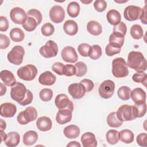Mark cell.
Returning <instances> with one entry per match:
<instances>
[{"instance_id": "20", "label": "cell", "mask_w": 147, "mask_h": 147, "mask_svg": "<svg viewBox=\"0 0 147 147\" xmlns=\"http://www.w3.org/2000/svg\"><path fill=\"white\" fill-rule=\"evenodd\" d=\"M56 79V78L55 75L50 71H47L44 72L40 75L38 78V82L42 85L52 86L55 84Z\"/></svg>"}, {"instance_id": "33", "label": "cell", "mask_w": 147, "mask_h": 147, "mask_svg": "<svg viewBox=\"0 0 147 147\" xmlns=\"http://www.w3.org/2000/svg\"><path fill=\"white\" fill-rule=\"evenodd\" d=\"M80 5L78 2L75 1L70 2L67 8L68 14L72 18L78 17L80 12Z\"/></svg>"}, {"instance_id": "49", "label": "cell", "mask_w": 147, "mask_h": 147, "mask_svg": "<svg viewBox=\"0 0 147 147\" xmlns=\"http://www.w3.org/2000/svg\"><path fill=\"white\" fill-rule=\"evenodd\" d=\"M121 50V48H115L114 47L111 46L109 44H108L106 47L105 52H106V55L108 56H112L114 55H116V54H118V53H120Z\"/></svg>"}, {"instance_id": "29", "label": "cell", "mask_w": 147, "mask_h": 147, "mask_svg": "<svg viewBox=\"0 0 147 147\" xmlns=\"http://www.w3.org/2000/svg\"><path fill=\"white\" fill-rule=\"evenodd\" d=\"M106 18L109 23L114 26L118 24L121 20V16L119 12L115 9L110 10L107 13Z\"/></svg>"}, {"instance_id": "42", "label": "cell", "mask_w": 147, "mask_h": 147, "mask_svg": "<svg viewBox=\"0 0 147 147\" xmlns=\"http://www.w3.org/2000/svg\"><path fill=\"white\" fill-rule=\"evenodd\" d=\"M41 33L45 36H50L52 35L55 32V28L53 25L50 22L45 23L41 29Z\"/></svg>"}, {"instance_id": "3", "label": "cell", "mask_w": 147, "mask_h": 147, "mask_svg": "<svg viewBox=\"0 0 147 147\" xmlns=\"http://www.w3.org/2000/svg\"><path fill=\"white\" fill-rule=\"evenodd\" d=\"M112 74L117 78H125L129 74L127 63L122 57H117L112 61Z\"/></svg>"}, {"instance_id": "30", "label": "cell", "mask_w": 147, "mask_h": 147, "mask_svg": "<svg viewBox=\"0 0 147 147\" xmlns=\"http://www.w3.org/2000/svg\"><path fill=\"white\" fill-rule=\"evenodd\" d=\"M134 134L129 129H123L119 132V138L123 143L130 144L134 141Z\"/></svg>"}, {"instance_id": "26", "label": "cell", "mask_w": 147, "mask_h": 147, "mask_svg": "<svg viewBox=\"0 0 147 147\" xmlns=\"http://www.w3.org/2000/svg\"><path fill=\"white\" fill-rule=\"evenodd\" d=\"M124 37L123 35L113 32L109 37V44L115 48H121L124 43Z\"/></svg>"}, {"instance_id": "46", "label": "cell", "mask_w": 147, "mask_h": 147, "mask_svg": "<svg viewBox=\"0 0 147 147\" xmlns=\"http://www.w3.org/2000/svg\"><path fill=\"white\" fill-rule=\"evenodd\" d=\"M26 14H27V16H30L34 17L37 20L38 25L40 24V23L41 22L42 20V16L41 12L39 10L36 9H30L27 12Z\"/></svg>"}, {"instance_id": "22", "label": "cell", "mask_w": 147, "mask_h": 147, "mask_svg": "<svg viewBox=\"0 0 147 147\" xmlns=\"http://www.w3.org/2000/svg\"><path fill=\"white\" fill-rule=\"evenodd\" d=\"M0 78L3 83L9 87H12L17 83L13 74L9 70L5 69L1 71Z\"/></svg>"}, {"instance_id": "19", "label": "cell", "mask_w": 147, "mask_h": 147, "mask_svg": "<svg viewBox=\"0 0 147 147\" xmlns=\"http://www.w3.org/2000/svg\"><path fill=\"white\" fill-rule=\"evenodd\" d=\"M80 140L84 147H95L97 146L95 136L91 132L84 133L82 136Z\"/></svg>"}, {"instance_id": "31", "label": "cell", "mask_w": 147, "mask_h": 147, "mask_svg": "<svg viewBox=\"0 0 147 147\" xmlns=\"http://www.w3.org/2000/svg\"><path fill=\"white\" fill-rule=\"evenodd\" d=\"M27 18L25 22L22 25L24 29L28 32L33 31L38 25L37 20L30 16H27Z\"/></svg>"}, {"instance_id": "2", "label": "cell", "mask_w": 147, "mask_h": 147, "mask_svg": "<svg viewBox=\"0 0 147 147\" xmlns=\"http://www.w3.org/2000/svg\"><path fill=\"white\" fill-rule=\"evenodd\" d=\"M127 65L137 72H144L146 69V60L140 52L131 51L127 56Z\"/></svg>"}, {"instance_id": "55", "label": "cell", "mask_w": 147, "mask_h": 147, "mask_svg": "<svg viewBox=\"0 0 147 147\" xmlns=\"http://www.w3.org/2000/svg\"><path fill=\"white\" fill-rule=\"evenodd\" d=\"M140 19L141 22L144 24H147V20H146V5L142 9L140 17Z\"/></svg>"}, {"instance_id": "40", "label": "cell", "mask_w": 147, "mask_h": 147, "mask_svg": "<svg viewBox=\"0 0 147 147\" xmlns=\"http://www.w3.org/2000/svg\"><path fill=\"white\" fill-rule=\"evenodd\" d=\"M102 55V48L99 45H94L91 47L88 56L92 60H97Z\"/></svg>"}, {"instance_id": "9", "label": "cell", "mask_w": 147, "mask_h": 147, "mask_svg": "<svg viewBox=\"0 0 147 147\" xmlns=\"http://www.w3.org/2000/svg\"><path fill=\"white\" fill-rule=\"evenodd\" d=\"M39 52L45 58L55 57L58 53L57 44L52 40H48L44 45L40 48Z\"/></svg>"}, {"instance_id": "51", "label": "cell", "mask_w": 147, "mask_h": 147, "mask_svg": "<svg viewBox=\"0 0 147 147\" xmlns=\"http://www.w3.org/2000/svg\"><path fill=\"white\" fill-rule=\"evenodd\" d=\"M10 44L9 37L5 34H0V48L1 49L7 48Z\"/></svg>"}, {"instance_id": "35", "label": "cell", "mask_w": 147, "mask_h": 147, "mask_svg": "<svg viewBox=\"0 0 147 147\" xmlns=\"http://www.w3.org/2000/svg\"><path fill=\"white\" fill-rule=\"evenodd\" d=\"M106 138L107 142L109 144H116L119 140V131L114 129L109 130L107 131L106 134Z\"/></svg>"}, {"instance_id": "57", "label": "cell", "mask_w": 147, "mask_h": 147, "mask_svg": "<svg viewBox=\"0 0 147 147\" xmlns=\"http://www.w3.org/2000/svg\"><path fill=\"white\" fill-rule=\"evenodd\" d=\"M0 85H1V96H3L4 94H5L6 92V87L2 83H0Z\"/></svg>"}, {"instance_id": "60", "label": "cell", "mask_w": 147, "mask_h": 147, "mask_svg": "<svg viewBox=\"0 0 147 147\" xmlns=\"http://www.w3.org/2000/svg\"><path fill=\"white\" fill-rule=\"evenodd\" d=\"M81 2H82V3H91L92 1H89V2H85V1H81Z\"/></svg>"}, {"instance_id": "50", "label": "cell", "mask_w": 147, "mask_h": 147, "mask_svg": "<svg viewBox=\"0 0 147 147\" xmlns=\"http://www.w3.org/2000/svg\"><path fill=\"white\" fill-rule=\"evenodd\" d=\"M76 73V69L74 65L72 64L64 65V75L66 76H72L75 75Z\"/></svg>"}, {"instance_id": "58", "label": "cell", "mask_w": 147, "mask_h": 147, "mask_svg": "<svg viewBox=\"0 0 147 147\" xmlns=\"http://www.w3.org/2000/svg\"><path fill=\"white\" fill-rule=\"evenodd\" d=\"M0 126H1V130H4L6 129V123L5 121H3L2 119H1L0 120Z\"/></svg>"}, {"instance_id": "11", "label": "cell", "mask_w": 147, "mask_h": 147, "mask_svg": "<svg viewBox=\"0 0 147 147\" xmlns=\"http://www.w3.org/2000/svg\"><path fill=\"white\" fill-rule=\"evenodd\" d=\"M27 14L21 7H15L13 8L10 12V17L11 21L16 24H23L26 18Z\"/></svg>"}, {"instance_id": "53", "label": "cell", "mask_w": 147, "mask_h": 147, "mask_svg": "<svg viewBox=\"0 0 147 147\" xmlns=\"http://www.w3.org/2000/svg\"><path fill=\"white\" fill-rule=\"evenodd\" d=\"M80 83H81L85 87L86 92H90L92 91L94 87V84L92 80L88 79H84L82 80Z\"/></svg>"}, {"instance_id": "14", "label": "cell", "mask_w": 147, "mask_h": 147, "mask_svg": "<svg viewBox=\"0 0 147 147\" xmlns=\"http://www.w3.org/2000/svg\"><path fill=\"white\" fill-rule=\"evenodd\" d=\"M68 91L73 98L76 99L82 98L86 92L84 86L81 83L71 84L68 88Z\"/></svg>"}, {"instance_id": "45", "label": "cell", "mask_w": 147, "mask_h": 147, "mask_svg": "<svg viewBox=\"0 0 147 147\" xmlns=\"http://www.w3.org/2000/svg\"><path fill=\"white\" fill-rule=\"evenodd\" d=\"M127 32V26L126 24L123 22H120L117 25H115L113 27V33H116L118 34H120L125 36Z\"/></svg>"}, {"instance_id": "18", "label": "cell", "mask_w": 147, "mask_h": 147, "mask_svg": "<svg viewBox=\"0 0 147 147\" xmlns=\"http://www.w3.org/2000/svg\"><path fill=\"white\" fill-rule=\"evenodd\" d=\"M130 97L136 104H141L145 102L146 94L141 88H136L131 91Z\"/></svg>"}, {"instance_id": "13", "label": "cell", "mask_w": 147, "mask_h": 147, "mask_svg": "<svg viewBox=\"0 0 147 147\" xmlns=\"http://www.w3.org/2000/svg\"><path fill=\"white\" fill-rule=\"evenodd\" d=\"M55 104L59 110L68 109L72 111L74 110L73 103L68 98V96L64 94H60L56 96Z\"/></svg>"}, {"instance_id": "52", "label": "cell", "mask_w": 147, "mask_h": 147, "mask_svg": "<svg viewBox=\"0 0 147 147\" xmlns=\"http://www.w3.org/2000/svg\"><path fill=\"white\" fill-rule=\"evenodd\" d=\"M146 137L147 134L145 133H142L137 136L136 141L137 143L141 146H146Z\"/></svg>"}, {"instance_id": "36", "label": "cell", "mask_w": 147, "mask_h": 147, "mask_svg": "<svg viewBox=\"0 0 147 147\" xmlns=\"http://www.w3.org/2000/svg\"><path fill=\"white\" fill-rule=\"evenodd\" d=\"M131 37L136 40L141 39L143 37V29L138 24H134L131 26L130 31Z\"/></svg>"}, {"instance_id": "17", "label": "cell", "mask_w": 147, "mask_h": 147, "mask_svg": "<svg viewBox=\"0 0 147 147\" xmlns=\"http://www.w3.org/2000/svg\"><path fill=\"white\" fill-rule=\"evenodd\" d=\"M72 111L69 109H60L56 116V122L60 125H64L70 122L72 117Z\"/></svg>"}, {"instance_id": "1", "label": "cell", "mask_w": 147, "mask_h": 147, "mask_svg": "<svg viewBox=\"0 0 147 147\" xmlns=\"http://www.w3.org/2000/svg\"><path fill=\"white\" fill-rule=\"evenodd\" d=\"M10 96L13 100L21 106L28 105L33 100L32 92L26 89L25 86L20 82H17L11 87Z\"/></svg>"}, {"instance_id": "39", "label": "cell", "mask_w": 147, "mask_h": 147, "mask_svg": "<svg viewBox=\"0 0 147 147\" xmlns=\"http://www.w3.org/2000/svg\"><path fill=\"white\" fill-rule=\"evenodd\" d=\"M134 112L136 118H140L146 114V104L144 102L141 104H134L133 105Z\"/></svg>"}, {"instance_id": "34", "label": "cell", "mask_w": 147, "mask_h": 147, "mask_svg": "<svg viewBox=\"0 0 147 147\" xmlns=\"http://www.w3.org/2000/svg\"><path fill=\"white\" fill-rule=\"evenodd\" d=\"M122 122L118 119L116 112H111L107 117V125L111 127H119L122 125Z\"/></svg>"}, {"instance_id": "4", "label": "cell", "mask_w": 147, "mask_h": 147, "mask_svg": "<svg viewBox=\"0 0 147 147\" xmlns=\"http://www.w3.org/2000/svg\"><path fill=\"white\" fill-rule=\"evenodd\" d=\"M118 119L122 121H130L136 118L133 105H121L116 112Z\"/></svg>"}, {"instance_id": "44", "label": "cell", "mask_w": 147, "mask_h": 147, "mask_svg": "<svg viewBox=\"0 0 147 147\" xmlns=\"http://www.w3.org/2000/svg\"><path fill=\"white\" fill-rule=\"evenodd\" d=\"M91 46L87 43H82L78 47V51L79 54L83 57H87L91 49Z\"/></svg>"}, {"instance_id": "43", "label": "cell", "mask_w": 147, "mask_h": 147, "mask_svg": "<svg viewBox=\"0 0 147 147\" xmlns=\"http://www.w3.org/2000/svg\"><path fill=\"white\" fill-rule=\"evenodd\" d=\"M132 79L134 82L141 83L142 84H144L145 86H146L147 75L144 72H136L133 75Z\"/></svg>"}, {"instance_id": "37", "label": "cell", "mask_w": 147, "mask_h": 147, "mask_svg": "<svg viewBox=\"0 0 147 147\" xmlns=\"http://www.w3.org/2000/svg\"><path fill=\"white\" fill-rule=\"evenodd\" d=\"M131 90L127 86H122L119 87L117 91V95L118 97L123 100H127L130 98Z\"/></svg>"}, {"instance_id": "10", "label": "cell", "mask_w": 147, "mask_h": 147, "mask_svg": "<svg viewBox=\"0 0 147 147\" xmlns=\"http://www.w3.org/2000/svg\"><path fill=\"white\" fill-rule=\"evenodd\" d=\"M142 8L135 5H129L123 11L124 18L129 21H136L140 18Z\"/></svg>"}, {"instance_id": "7", "label": "cell", "mask_w": 147, "mask_h": 147, "mask_svg": "<svg viewBox=\"0 0 147 147\" xmlns=\"http://www.w3.org/2000/svg\"><path fill=\"white\" fill-rule=\"evenodd\" d=\"M24 55V48L21 45H16L7 53V58L10 63L18 65L22 63Z\"/></svg>"}, {"instance_id": "56", "label": "cell", "mask_w": 147, "mask_h": 147, "mask_svg": "<svg viewBox=\"0 0 147 147\" xmlns=\"http://www.w3.org/2000/svg\"><path fill=\"white\" fill-rule=\"evenodd\" d=\"M67 147H68V146H76V147H78L79 146V147H80L81 145L78 142L75 141H71V142H69L67 145Z\"/></svg>"}, {"instance_id": "32", "label": "cell", "mask_w": 147, "mask_h": 147, "mask_svg": "<svg viewBox=\"0 0 147 147\" xmlns=\"http://www.w3.org/2000/svg\"><path fill=\"white\" fill-rule=\"evenodd\" d=\"M10 37L14 42H21L25 37L24 32L18 28H14L10 32Z\"/></svg>"}, {"instance_id": "54", "label": "cell", "mask_w": 147, "mask_h": 147, "mask_svg": "<svg viewBox=\"0 0 147 147\" xmlns=\"http://www.w3.org/2000/svg\"><path fill=\"white\" fill-rule=\"evenodd\" d=\"M9 28V21L5 16H0V31L6 32Z\"/></svg>"}, {"instance_id": "28", "label": "cell", "mask_w": 147, "mask_h": 147, "mask_svg": "<svg viewBox=\"0 0 147 147\" xmlns=\"http://www.w3.org/2000/svg\"><path fill=\"white\" fill-rule=\"evenodd\" d=\"M38 140V134L34 130H29L23 136V142L26 146L34 144Z\"/></svg>"}, {"instance_id": "6", "label": "cell", "mask_w": 147, "mask_h": 147, "mask_svg": "<svg viewBox=\"0 0 147 147\" xmlns=\"http://www.w3.org/2000/svg\"><path fill=\"white\" fill-rule=\"evenodd\" d=\"M17 74L21 79L31 81L36 78L37 74V69L34 65L28 64L20 67L18 69Z\"/></svg>"}, {"instance_id": "5", "label": "cell", "mask_w": 147, "mask_h": 147, "mask_svg": "<svg viewBox=\"0 0 147 147\" xmlns=\"http://www.w3.org/2000/svg\"><path fill=\"white\" fill-rule=\"evenodd\" d=\"M37 117L36 109L33 106L26 107L25 110L21 111L17 115V122L21 125H26L31 121H34Z\"/></svg>"}, {"instance_id": "16", "label": "cell", "mask_w": 147, "mask_h": 147, "mask_svg": "<svg viewBox=\"0 0 147 147\" xmlns=\"http://www.w3.org/2000/svg\"><path fill=\"white\" fill-rule=\"evenodd\" d=\"M17 111V107L15 105L10 102H6L1 104L0 107L1 115L5 118L13 117Z\"/></svg>"}, {"instance_id": "48", "label": "cell", "mask_w": 147, "mask_h": 147, "mask_svg": "<svg viewBox=\"0 0 147 147\" xmlns=\"http://www.w3.org/2000/svg\"><path fill=\"white\" fill-rule=\"evenodd\" d=\"M94 7L97 11L102 12L106 9L107 3L103 0H97L94 2Z\"/></svg>"}, {"instance_id": "8", "label": "cell", "mask_w": 147, "mask_h": 147, "mask_svg": "<svg viewBox=\"0 0 147 147\" xmlns=\"http://www.w3.org/2000/svg\"><path fill=\"white\" fill-rule=\"evenodd\" d=\"M115 87V85L113 81L111 80L103 81L99 87L98 92L99 95L104 99L111 98L114 94Z\"/></svg>"}, {"instance_id": "21", "label": "cell", "mask_w": 147, "mask_h": 147, "mask_svg": "<svg viewBox=\"0 0 147 147\" xmlns=\"http://www.w3.org/2000/svg\"><path fill=\"white\" fill-rule=\"evenodd\" d=\"M37 129L42 131H47L52 128V122L51 119L46 116L39 117L36 121Z\"/></svg>"}, {"instance_id": "23", "label": "cell", "mask_w": 147, "mask_h": 147, "mask_svg": "<svg viewBox=\"0 0 147 147\" xmlns=\"http://www.w3.org/2000/svg\"><path fill=\"white\" fill-rule=\"evenodd\" d=\"M64 32L69 36L75 35L78 32V26L77 23L72 20H67L63 25Z\"/></svg>"}, {"instance_id": "47", "label": "cell", "mask_w": 147, "mask_h": 147, "mask_svg": "<svg viewBox=\"0 0 147 147\" xmlns=\"http://www.w3.org/2000/svg\"><path fill=\"white\" fill-rule=\"evenodd\" d=\"M64 65L62 63L56 62L52 66V71L59 75H64Z\"/></svg>"}, {"instance_id": "27", "label": "cell", "mask_w": 147, "mask_h": 147, "mask_svg": "<svg viewBox=\"0 0 147 147\" xmlns=\"http://www.w3.org/2000/svg\"><path fill=\"white\" fill-rule=\"evenodd\" d=\"M87 30L89 33L93 36H98L102 32L101 25L97 21H90L87 24Z\"/></svg>"}, {"instance_id": "41", "label": "cell", "mask_w": 147, "mask_h": 147, "mask_svg": "<svg viewBox=\"0 0 147 147\" xmlns=\"http://www.w3.org/2000/svg\"><path fill=\"white\" fill-rule=\"evenodd\" d=\"M39 96L42 101L48 102L52 98L53 91L50 88H43L40 91Z\"/></svg>"}, {"instance_id": "12", "label": "cell", "mask_w": 147, "mask_h": 147, "mask_svg": "<svg viewBox=\"0 0 147 147\" xmlns=\"http://www.w3.org/2000/svg\"><path fill=\"white\" fill-rule=\"evenodd\" d=\"M49 15L51 20L56 24L63 22L65 17V11L64 9L59 5H55L49 10Z\"/></svg>"}, {"instance_id": "24", "label": "cell", "mask_w": 147, "mask_h": 147, "mask_svg": "<svg viewBox=\"0 0 147 147\" xmlns=\"http://www.w3.org/2000/svg\"><path fill=\"white\" fill-rule=\"evenodd\" d=\"M20 141V136L16 131H10L7 134L6 140L4 141L5 145L9 147H15Z\"/></svg>"}, {"instance_id": "59", "label": "cell", "mask_w": 147, "mask_h": 147, "mask_svg": "<svg viewBox=\"0 0 147 147\" xmlns=\"http://www.w3.org/2000/svg\"><path fill=\"white\" fill-rule=\"evenodd\" d=\"M1 142L2 141H5L7 138V134L3 131V130H1Z\"/></svg>"}, {"instance_id": "25", "label": "cell", "mask_w": 147, "mask_h": 147, "mask_svg": "<svg viewBox=\"0 0 147 147\" xmlns=\"http://www.w3.org/2000/svg\"><path fill=\"white\" fill-rule=\"evenodd\" d=\"M80 130L79 127L75 125H70L66 126L63 130V133L64 136L69 139H74L77 138L79 134Z\"/></svg>"}, {"instance_id": "15", "label": "cell", "mask_w": 147, "mask_h": 147, "mask_svg": "<svg viewBox=\"0 0 147 147\" xmlns=\"http://www.w3.org/2000/svg\"><path fill=\"white\" fill-rule=\"evenodd\" d=\"M61 55L63 60L67 63H75L78 59L75 48L70 46L64 47L61 51Z\"/></svg>"}, {"instance_id": "38", "label": "cell", "mask_w": 147, "mask_h": 147, "mask_svg": "<svg viewBox=\"0 0 147 147\" xmlns=\"http://www.w3.org/2000/svg\"><path fill=\"white\" fill-rule=\"evenodd\" d=\"M76 69L75 76L77 77H82L86 75L87 72V67L86 64L82 61H78L75 64Z\"/></svg>"}]
</instances>
